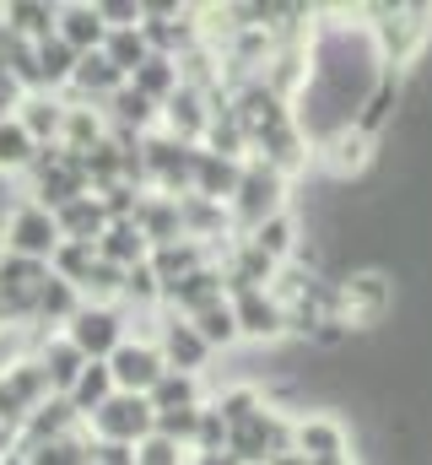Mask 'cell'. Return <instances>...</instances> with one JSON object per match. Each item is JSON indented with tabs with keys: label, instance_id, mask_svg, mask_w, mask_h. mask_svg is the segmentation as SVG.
<instances>
[{
	"label": "cell",
	"instance_id": "4",
	"mask_svg": "<svg viewBox=\"0 0 432 465\" xmlns=\"http://www.w3.org/2000/svg\"><path fill=\"white\" fill-rule=\"evenodd\" d=\"M60 243H65L60 217H54L49 206L27 201V195L0 217V254H16V260H38V265H49V260L60 254Z\"/></svg>",
	"mask_w": 432,
	"mask_h": 465
},
{
	"label": "cell",
	"instance_id": "26",
	"mask_svg": "<svg viewBox=\"0 0 432 465\" xmlns=\"http://www.w3.org/2000/svg\"><path fill=\"white\" fill-rule=\"evenodd\" d=\"M119 87H130L113 65H108V54H82V65H76V82H71V93L76 98H93V104H108Z\"/></svg>",
	"mask_w": 432,
	"mask_h": 465
},
{
	"label": "cell",
	"instance_id": "16",
	"mask_svg": "<svg viewBox=\"0 0 432 465\" xmlns=\"http://www.w3.org/2000/svg\"><path fill=\"white\" fill-rule=\"evenodd\" d=\"M65 114H71V104H65L60 93H27L22 109H16V119L27 124V135H33L38 146H60V135H65Z\"/></svg>",
	"mask_w": 432,
	"mask_h": 465
},
{
	"label": "cell",
	"instance_id": "23",
	"mask_svg": "<svg viewBox=\"0 0 432 465\" xmlns=\"http://www.w3.org/2000/svg\"><path fill=\"white\" fill-rule=\"evenodd\" d=\"M76 65H82V54H76L71 44H60V38L38 44V87H44V93H71Z\"/></svg>",
	"mask_w": 432,
	"mask_h": 465
},
{
	"label": "cell",
	"instance_id": "3",
	"mask_svg": "<svg viewBox=\"0 0 432 465\" xmlns=\"http://www.w3.org/2000/svg\"><path fill=\"white\" fill-rule=\"evenodd\" d=\"M287 190H292V179H287L281 168H270L265 157H249V163H243V184H238L232 206H227L238 238H249L260 223L281 217V212H287Z\"/></svg>",
	"mask_w": 432,
	"mask_h": 465
},
{
	"label": "cell",
	"instance_id": "1",
	"mask_svg": "<svg viewBox=\"0 0 432 465\" xmlns=\"http://www.w3.org/2000/svg\"><path fill=\"white\" fill-rule=\"evenodd\" d=\"M362 16H373L368 22V33H373V49H378V60H384V71H411L417 60H422V49L432 44V5L422 0H395V5H362Z\"/></svg>",
	"mask_w": 432,
	"mask_h": 465
},
{
	"label": "cell",
	"instance_id": "6",
	"mask_svg": "<svg viewBox=\"0 0 432 465\" xmlns=\"http://www.w3.org/2000/svg\"><path fill=\"white\" fill-rule=\"evenodd\" d=\"M93 444H124V450H141L152 433H157V406L146 395H113L103 411L87 422Z\"/></svg>",
	"mask_w": 432,
	"mask_h": 465
},
{
	"label": "cell",
	"instance_id": "29",
	"mask_svg": "<svg viewBox=\"0 0 432 465\" xmlns=\"http://www.w3.org/2000/svg\"><path fill=\"white\" fill-rule=\"evenodd\" d=\"M190 325L201 331V341H206L211 351H232L238 341H243V331H238V314H232V298H221L216 309H206V314H195Z\"/></svg>",
	"mask_w": 432,
	"mask_h": 465
},
{
	"label": "cell",
	"instance_id": "20",
	"mask_svg": "<svg viewBox=\"0 0 432 465\" xmlns=\"http://www.w3.org/2000/svg\"><path fill=\"white\" fill-rule=\"evenodd\" d=\"M146 401L157 406V417H162V411H190V406H211V395H206V379H201V373H173V368L162 373V384H157V390H152Z\"/></svg>",
	"mask_w": 432,
	"mask_h": 465
},
{
	"label": "cell",
	"instance_id": "27",
	"mask_svg": "<svg viewBox=\"0 0 432 465\" xmlns=\"http://www.w3.org/2000/svg\"><path fill=\"white\" fill-rule=\"evenodd\" d=\"M113 395H119V390H113L108 362H87V373H82V379H76V390H71V406H76V417H82V422H93Z\"/></svg>",
	"mask_w": 432,
	"mask_h": 465
},
{
	"label": "cell",
	"instance_id": "21",
	"mask_svg": "<svg viewBox=\"0 0 432 465\" xmlns=\"http://www.w3.org/2000/svg\"><path fill=\"white\" fill-rule=\"evenodd\" d=\"M60 217V232H65V243H98L108 232V212L98 195H82V201H71L65 212H54Z\"/></svg>",
	"mask_w": 432,
	"mask_h": 465
},
{
	"label": "cell",
	"instance_id": "28",
	"mask_svg": "<svg viewBox=\"0 0 432 465\" xmlns=\"http://www.w3.org/2000/svg\"><path fill=\"white\" fill-rule=\"evenodd\" d=\"M211 406L221 411L227 428H243V422H254V417L265 411V390H260V384H227V390L211 395Z\"/></svg>",
	"mask_w": 432,
	"mask_h": 465
},
{
	"label": "cell",
	"instance_id": "9",
	"mask_svg": "<svg viewBox=\"0 0 432 465\" xmlns=\"http://www.w3.org/2000/svg\"><path fill=\"white\" fill-rule=\"evenodd\" d=\"M292 455H303L309 465H340L351 460V428L329 411H303L298 433H292Z\"/></svg>",
	"mask_w": 432,
	"mask_h": 465
},
{
	"label": "cell",
	"instance_id": "25",
	"mask_svg": "<svg viewBox=\"0 0 432 465\" xmlns=\"http://www.w3.org/2000/svg\"><path fill=\"white\" fill-rule=\"evenodd\" d=\"M103 54H108V65L130 82L157 49H152V38H146V27H119V33H108V44H103Z\"/></svg>",
	"mask_w": 432,
	"mask_h": 465
},
{
	"label": "cell",
	"instance_id": "33",
	"mask_svg": "<svg viewBox=\"0 0 432 465\" xmlns=\"http://www.w3.org/2000/svg\"><path fill=\"white\" fill-rule=\"evenodd\" d=\"M22 98H27V87L5 71V60H0V119H11L16 109H22Z\"/></svg>",
	"mask_w": 432,
	"mask_h": 465
},
{
	"label": "cell",
	"instance_id": "34",
	"mask_svg": "<svg viewBox=\"0 0 432 465\" xmlns=\"http://www.w3.org/2000/svg\"><path fill=\"white\" fill-rule=\"evenodd\" d=\"M93 465H135V450H124V444H98Z\"/></svg>",
	"mask_w": 432,
	"mask_h": 465
},
{
	"label": "cell",
	"instance_id": "22",
	"mask_svg": "<svg viewBox=\"0 0 432 465\" xmlns=\"http://www.w3.org/2000/svg\"><path fill=\"white\" fill-rule=\"evenodd\" d=\"M249 243L265 249L276 265H292V260H298V243H303V228H298L292 212H281V217H270V223H260V228L249 232Z\"/></svg>",
	"mask_w": 432,
	"mask_h": 465
},
{
	"label": "cell",
	"instance_id": "15",
	"mask_svg": "<svg viewBox=\"0 0 432 465\" xmlns=\"http://www.w3.org/2000/svg\"><path fill=\"white\" fill-rule=\"evenodd\" d=\"M60 44H71L76 54H103L108 44V22L98 5H87V0H76V5H60V33H54Z\"/></svg>",
	"mask_w": 432,
	"mask_h": 465
},
{
	"label": "cell",
	"instance_id": "19",
	"mask_svg": "<svg viewBox=\"0 0 432 465\" xmlns=\"http://www.w3.org/2000/svg\"><path fill=\"white\" fill-rule=\"evenodd\" d=\"M98 254L119 271H135L152 260V238L141 232V223H108V232L98 238Z\"/></svg>",
	"mask_w": 432,
	"mask_h": 465
},
{
	"label": "cell",
	"instance_id": "2",
	"mask_svg": "<svg viewBox=\"0 0 432 465\" xmlns=\"http://www.w3.org/2000/svg\"><path fill=\"white\" fill-rule=\"evenodd\" d=\"M395 309V276L378 265H357L335 282V320H346L351 331H373L384 325Z\"/></svg>",
	"mask_w": 432,
	"mask_h": 465
},
{
	"label": "cell",
	"instance_id": "5",
	"mask_svg": "<svg viewBox=\"0 0 432 465\" xmlns=\"http://www.w3.org/2000/svg\"><path fill=\"white\" fill-rule=\"evenodd\" d=\"M65 336L76 341V351H82V357L108 362V357L124 347L135 331H130V314H124L119 303H82V309H76V320L65 325Z\"/></svg>",
	"mask_w": 432,
	"mask_h": 465
},
{
	"label": "cell",
	"instance_id": "17",
	"mask_svg": "<svg viewBox=\"0 0 432 465\" xmlns=\"http://www.w3.org/2000/svg\"><path fill=\"white\" fill-rule=\"evenodd\" d=\"M238 184H243V163L216 157V152L201 146V157H195V195H206V201H216V206H232Z\"/></svg>",
	"mask_w": 432,
	"mask_h": 465
},
{
	"label": "cell",
	"instance_id": "10",
	"mask_svg": "<svg viewBox=\"0 0 432 465\" xmlns=\"http://www.w3.org/2000/svg\"><path fill=\"white\" fill-rule=\"evenodd\" d=\"M232 314H238L243 341L276 347V341H287V336H292V325H287V303H281L270 287H265V292H238V298H232Z\"/></svg>",
	"mask_w": 432,
	"mask_h": 465
},
{
	"label": "cell",
	"instance_id": "14",
	"mask_svg": "<svg viewBox=\"0 0 432 465\" xmlns=\"http://www.w3.org/2000/svg\"><path fill=\"white\" fill-rule=\"evenodd\" d=\"M0 27L11 38H22V44H49L60 33V5H49V0H5Z\"/></svg>",
	"mask_w": 432,
	"mask_h": 465
},
{
	"label": "cell",
	"instance_id": "8",
	"mask_svg": "<svg viewBox=\"0 0 432 465\" xmlns=\"http://www.w3.org/2000/svg\"><path fill=\"white\" fill-rule=\"evenodd\" d=\"M152 341L162 347V357H168L173 373H206V362L216 357V351L201 341V331H195L184 314H173V309H157V314H152Z\"/></svg>",
	"mask_w": 432,
	"mask_h": 465
},
{
	"label": "cell",
	"instance_id": "13",
	"mask_svg": "<svg viewBox=\"0 0 432 465\" xmlns=\"http://www.w3.org/2000/svg\"><path fill=\"white\" fill-rule=\"evenodd\" d=\"M33 357H38V368L49 373V390H54V395H65V401H71L76 379H82V373H87V362H93V357H82V351H76V341H71L65 331H54V336H44V331H38V351H33Z\"/></svg>",
	"mask_w": 432,
	"mask_h": 465
},
{
	"label": "cell",
	"instance_id": "35",
	"mask_svg": "<svg viewBox=\"0 0 432 465\" xmlns=\"http://www.w3.org/2000/svg\"><path fill=\"white\" fill-rule=\"evenodd\" d=\"M5 455H16V433H11V428L0 422V460H5Z\"/></svg>",
	"mask_w": 432,
	"mask_h": 465
},
{
	"label": "cell",
	"instance_id": "12",
	"mask_svg": "<svg viewBox=\"0 0 432 465\" xmlns=\"http://www.w3.org/2000/svg\"><path fill=\"white\" fill-rule=\"evenodd\" d=\"M227 298V276H221V265H201L195 276H184V282H173L168 292H162V309H173V314H184V320H195V314H206Z\"/></svg>",
	"mask_w": 432,
	"mask_h": 465
},
{
	"label": "cell",
	"instance_id": "18",
	"mask_svg": "<svg viewBox=\"0 0 432 465\" xmlns=\"http://www.w3.org/2000/svg\"><path fill=\"white\" fill-rule=\"evenodd\" d=\"M38 157H44V146L27 135V124L11 114V119H0V179H27L33 168H38Z\"/></svg>",
	"mask_w": 432,
	"mask_h": 465
},
{
	"label": "cell",
	"instance_id": "32",
	"mask_svg": "<svg viewBox=\"0 0 432 465\" xmlns=\"http://www.w3.org/2000/svg\"><path fill=\"white\" fill-rule=\"evenodd\" d=\"M135 465H195V450H184V444H173V439L152 433V439L135 450Z\"/></svg>",
	"mask_w": 432,
	"mask_h": 465
},
{
	"label": "cell",
	"instance_id": "11",
	"mask_svg": "<svg viewBox=\"0 0 432 465\" xmlns=\"http://www.w3.org/2000/svg\"><path fill=\"white\" fill-rule=\"evenodd\" d=\"M373 135H362L357 124H346V130H335L324 146H314V163H319L329 179H357V173H368L373 168Z\"/></svg>",
	"mask_w": 432,
	"mask_h": 465
},
{
	"label": "cell",
	"instance_id": "30",
	"mask_svg": "<svg viewBox=\"0 0 432 465\" xmlns=\"http://www.w3.org/2000/svg\"><path fill=\"white\" fill-rule=\"evenodd\" d=\"M93 265H98V243H60V254L49 260V271H54L60 282H71L76 292H82V282L93 276Z\"/></svg>",
	"mask_w": 432,
	"mask_h": 465
},
{
	"label": "cell",
	"instance_id": "24",
	"mask_svg": "<svg viewBox=\"0 0 432 465\" xmlns=\"http://www.w3.org/2000/svg\"><path fill=\"white\" fill-rule=\"evenodd\" d=\"M130 87H135L141 98H152V104L162 109V104H168V98H173V93L184 87V71H179V60H168V54H152V60H146V65H141V71L130 76Z\"/></svg>",
	"mask_w": 432,
	"mask_h": 465
},
{
	"label": "cell",
	"instance_id": "31",
	"mask_svg": "<svg viewBox=\"0 0 432 465\" xmlns=\"http://www.w3.org/2000/svg\"><path fill=\"white\" fill-rule=\"evenodd\" d=\"M201 422H206V406H190V411H162V417H157V433H162V439H173V444H184V450H195Z\"/></svg>",
	"mask_w": 432,
	"mask_h": 465
},
{
	"label": "cell",
	"instance_id": "7",
	"mask_svg": "<svg viewBox=\"0 0 432 465\" xmlns=\"http://www.w3.org/2000/svg\"><path fill=\"white\" fill-rule=\"evenodd\" d=\"M108 373H113V390L119 395H152L168 373V357L152 336H130L124 347L108 357Z\"/></svg>",
	"mask_w": 432,
	"mask_h": 465
}]
</instances>
